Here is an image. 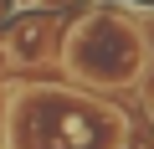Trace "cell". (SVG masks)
I'll return each mask as SVG.
<instances>
[{
    "instance_id": "obj_3",
    "label": "cell",
    "mask_w": 154,
    "mask_h": 149,
    "mask_svg": "<svg viewBox=\"0 0 154 149\" xmlns=\"http://www.w3.org/2000/svg\"><path fill=\"white\" fill-rule=\"evenodd\" d=\"M57 41H62V16H51V11H26V16L11 21L5 36H0V46L11 51L16 67H41V62H51V57H57Z\"/></svg>"
},
{
    "instance_id": "obj_5",
    "label": "cell",
    "mask_w": 154,
    "mask_h": 149,
    "mask_svg": "<svg viewBox=\"0 0 154 149\" xmlns=\"http://www.w3.org/2000/svg\"><path fill=\"white\" fill-rule=\"evenodd\" d=\"M5 5H11L16 16H26V11H41V0H5Z\"/></svg>"
},
{
    "instance_id": "obj_4",
    "label": "cell",
    "mask_w": 154,
    "mask_h": 149,
    "mask_svg": "<svg viewBox=\"0 0 154 149\" xmlns=\"http://www.w3.org/2000/svg\"><path fill=\"white\" fill-rule=\"evenodd\" d=\"M11 77H16V62H11V51H5V46H0V88H5Z\"/></svg>"
},
{
    "instance_id": "obj_1",
    "label": "cell",
    "mask_w": 154,
    "mask_h": 149,
    "mask_svg": "<svg viewBox=\"0 0 154 149\" xmlns=\"http://www.w3.org/2000/svg\"><path fill=\"white\" fill-rule=\"evenodd\" d=\"M5 149H128V118L72 88H11Z\"/></svg>"
},
{
    "instance_id": "obj_2",
    "label": "cell",
    "mask_w": 154,
    "mask_h": 149,
    "mask_svg": "<svg viewBox=\"0 0 154 149\" xmlns=\"http://www.w3.org/2000/svg\"><path fill=\"white\" fill-rule=\"evenodd\" d=\"M62 46V67L93 88H134L149 82V16L134 5H98L72 21Z\"/></svg>"
}]
</instances>
